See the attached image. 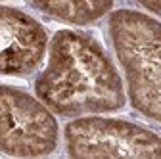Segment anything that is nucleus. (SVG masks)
<instances>
[{"label": "nucleus", "mask_w": 161, "mask_h": 159, "mask_svg": "<svg viewBox=\"0 0 161 159\" xmlns=\"http://www.w3.org/2000/svg\"><path fill=\"white\" fill-rule=\"evenodd\" d=\"M56 146L58 123L52 111L31 94L0 85V151L38 157Z\"/></svg>", "instance_id": "3"}, {"label": "nucleus", "mask_w": 161, "mask_h": 159, "mask_svg": "<svg viewBox=\"0 0 161 159\" xmlns=\"http://www.w3.org/2000/svg\"><path fill=\"white\" fill-rule=\"evenodd\" d=\"M71 157H161V136L121 119L80 117L65 127Z\"/></svg>", "instance_id": "4"}, {"label": "nucleus", "mask_w": 161, "mask_h": 159, "mask_svg": "<svg viewBox=\"0 0 161 159\" xmlns=\"http://www.w3.org/2000/svg\"><path fill=\"white\" fill-rule=\"evenodd\" d=\"M44 27L21 10L0 6V75H27L42 62Z\"/></svg>", "instance_id": "5"}, {"label": "nucleus", "mask_w": 161, "mask_h": 159, "mask_svg": "<svg viewBox=\"0 0 161 159\" xmlns=\"http://www.w3.org/2000/svg\"><path fill=\"white\" fill-rule=\"evenodd\" d=\"M29 2L46 15L73 25L92 23L113 8V0H29ZM134 2L161 17V0H134Z\"/></svg>", "instance_id": "6"}, {"label": "nucleus", "mask_w": 161, "mask_h": 159, "mask_svg": "<svg viewBox=\"0 0 161 159\" xmlns=\"http://www.w3.org/2000/svg\"><path fill=\"white\" fill-rule=\"evenodd\" d=\"M109 35L134 109L161 123V21L136 10L109 15Z\"/></svg>", "instance_id": "2"}, {"label": "nucleus", "mask_w": 161, "mask_h": 159, "mask_svg": "<svg viewBox=\"0 0 161 159\" xmlns=\"http://www.w3.org/2000/svg\"><path fill=\"white\" fill-rule=\"evenodd\" d=\"M35 90L50 111L64 117L115 111L125 106V90L111 59L94 38L79 31H58L48 63Z\"/></svg>", "instance_id": "1"}]
</instances>
